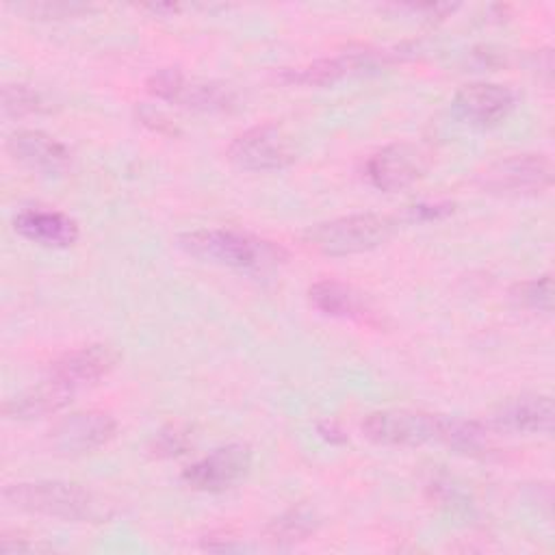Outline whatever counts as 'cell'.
<instances>
[{
    "instance_id": "1",
    "label": "cell",
    "mask_w": 555,
    "mask_h": 555,
    "mask_svg": "<svg viewBox=\"0 0 555 555\" xmlns=\"http://www.w3.org/2000/svg\"><path fill=\"white\" fill-rule=\"evenodd\" d=\"M178 245L199 260L249 273L273 271L286 258L284 249L273 245L271 241L230 228L184 232L178 236Z\"/></svg>"
},
{
    "instance_id": "2",
    "label": "cell",
    "mask_w": 555,
    "mask_h": 555,
    "mask_svg": "<svg viewBox=\"0 0 555 555\" xmlns=\"http://www.w3.org/2000/svg\"><path fill=\"white\" fill-rule=\"evenodd\" d=\"M2 499L11 507L72 522L106 516L102 501L91 490L72 481H20L7 486Z\"/></svg>"
},
{
    "instance_id": "3",
    "label": "cell",
    "mask_w": 555,
    "mask_h": 555,
    "mask_svg": "<svg viewBox=\"0 0 555 555\" xmlns=\"http://www.w3.org/2000/svg\"><path fill=\"white\" fill-rule=\"evenodd\" d=\"M395 219L377 212L347 215L312 225L304 241L325 256H351L379 247L395 234Z\"/></svg>"
},
{
    "instance_id": "4",
    "label": "cell",
    "mask_w": 555,
    "mask_h": 555,
    "mask_svg": "<svg viewBox=\"0 0 555 555\" xmlns=\"http://www.w3.org/2000/svg\"><path fill=\"white\" fill-rule=\"evenodd\" d=\"M451 421L440 414L410 410V408H388L371 412L362 421V434L384 447H421L427 442H444L451 431Z\"/></svg>"
},
{
    "instance_id": "5",
    "label": "cell",
    "mask_w": 555,
    "mask_h": 555,
    "mask_svg": "<svg viewBox=\"0 0 555 555\" xmlns=\"http://www.w3.org/2000/svg\"><path fill=\"white\" fill-rule=\"evenodd\" d=\"M147 91L160 100L193 111L217 113L236 106V93L228 85L215 80L186 78L178 69H160L152 74L147 80Z\"/></svg>"
},
{
    "instance_id": "6",
    "label": "cell",
    "mask_w": 555,
    "mask_h": 555,
    "mask_svg": "<svg viewBox=\"0 0 555 555\" xmlns=\"http://www.w3.org/2000/svg\"><path fill=\"white\" fill-rule=\"evenodd\" d=\"M228 156L245 171H280L295 160V147L282 128L262 124L241 132L230 143Z\"/></svg>"
},
{
    "instance_id": "7",
    "label": "cell",
    "mask_w": 555,
    "mask_h": 555,
    "mask_svg": "<svg viewBox=\"0 0 555 555\" xmlns=\"http://www.w3.org/2000/svg\"><path fill=\"white\" fill-rule=\"evenodd\" d=\"M251 464V449L243 442H230L184 468L182 481L199 492H223L241 483L249 475Z\"/></svg>"
},
{
    "instance_id": "8",
    "label": "cell",
    "mask_w": 555,
    "mask_h": 555,
    "mask_svg": "<svg viewBox=\"0 0 555 555\" xmlns=\"http://www.w3.org/2000/svg\"><path fill=\"white\" fill-rule=\"evenodd\" d=\"M553 182V163L544 154H514L488 165L479 184L490 193H538Z\"/></svg>"
},
{
    "instance_id": "9",
    "label": "cell",
    "mask_w": 555,
    "mask_h": 555,
    "mask_svg": "<svg viewBox=\"0 0 555 555\" xmlns=\"http://www.w3.org/2000/svg\"><path fill=\"white\" fill-rule=\"evenodd\" d=\"M425 154L412 143H392L369 156L364 173L379 191H401L425 173Z\"/></svg>"
},
{
    "instance_id": "10",
    "label": "cell",
    "mask_w": 555,
    "mask_h": 555,
    "mask_svg": "<svg viewBox=\"0 0 555 555\" xmlns=\"http://www.w3.org/2000/svg\"><path fill=\"white\" fill-rule=\"evenodd\" d=\"M115 431L117 423L113 416L98 410L76 412L52 429V447L65 455H85L106 447Z\"/></svg>"
},
{
    "instance_id": "11",
    "label": "cell",
    "mask_w": 555,
    "mask_h": 555,
    "mask_svg": "<svg viewBox=\"0 0 555 555\" xmlns=\"http://www.w3.org/2000/svg\"><path fill=\"white\" fill-rule=\"evenodd\" d=\"M516 106V95L509 87L499 82L464 85L453 102V113L473 126H494L503 121Z\"/></svg>"
},
{
    "instance_id": "12",
    "label": "cell",
    "mask_w": 555,
    "mask_h": 555,
    "mask_svg": "<svg viewBox=\"0 0 555 555\" xmlns=\"http://www.w3.org/2000/svg\"><path fill=\"white\" fill-rule=\"evenodd\" d=\"M117 362V349L104 343H93L65 351L61 358H56L50 366V377L76 390L82 384H93L108 375Z\"/></svg>"
},
{
    "instance_id": "13",
    "label": "cell",
    "mask_w": 555,
    "mask_h": 555,
    "mask_svg": "<svg viewBox=\"0 0 555 555\" xmlns=\"http://www.w3.org/2000/svg\"><path fill=\"white\" fill-rule=\"evenodd\" d=\"M13 228L20 236L43 245V247H69L78 241V223L54 208H39V206H30V208H22L15 217H13Z\"/></svg>"
},
{
    "instance_id": "14",
    "label": "cell",
    "mask_w": 555,
    "mask_h": 555,
    "mask_svg": "<svg viewBox=\"0 0 555 555\" xmlns=\"http://www.w3.org/2000/svg\"><path fill=\"white\" fill-rule=\"evenodd\" d=\"M9 154L37 171L59 173L69 165V150L43 130H15L7 139Z\"/></svg>"
},
{
    "instance_id": "15",
    "label": "cell",
    "mask_w": 555,
    "mask_h": 555,
    "mask_svg": "<svg viewBox=\"0 0 555 555\" xmlns=\"http://www.w3.org/2000/svg\"><path fill=\"white\" fill-rule=\"evenodd\" d=\"M492 427L512 434H551L553 401L546 395L516 397L494 412Z\"/></svg>"
},
{
    "instance_id": "16",
    "label": "cell",
    "mask_w": 555,
    "mask_h": 555,
    "mask_svg": "<svg viewBox=\"0 0 555 555\" xmlns=\"http://www.w3.org/2000/svg\"><path fill=\"white\" fill-rule=\"evenodd\" d=\"M377 63L379 59L373 52H345L332 59H319L304 67L284 69L282 80L295 82V85H327L345 76L373 69Z\"/></svg>"
},
{
    "instance_id": "17",
    "label": "cell",
    "mask_w": 555,
    "mask_h": 555,
    "mask_svg": "<svg viewBox=\"0 0 555 555\" xmlns=\"http://www.w3.org/2000/svg\"><path fill=\"white\" fill-rule=\"evenodd\" d=\"M72 397H74V388L48 377L46 382L7 399L2 405V414L15 421L41 418L46 414H54L63 410L67 403H72Z\"/></svg>"
},
{
    "instance_id": "18",
    "label": "cell",
    "mask_w": 555,
    "mask_h": 555,
    "mask_svg": "<svg viewBox=\"0 0 555 555\" xmlns=\"http://www.w3.org/2000/svg\"><path fill=\"white\" fill-rule=\"evenodd\" d=\"M308 299L312 308H317L321 314L338 317V319H358V321H371L373 312L364 297L353 291L349 284H343L338 280H319L308 288Z\"/></svg>"
},
{
    "instance_id": "19",
    "label": "cell",
    "mask_w": 555,
    "mask_h": 555,
    "mask_svg": "<svg viewBox=\"0 0 555 555\" xmlns=\"http://www.w3.org/2000/svg\"><path fill=\"white\" fill-rule=\"evenodd\" d=\"M314 512L308 507H291L275 520H271L267 533L273 542H297L314 531Z\"/></svg>"
},
{
    "instance_id": "20",
    "label": "cell",
    "mask_w": 555,
    "mask_h": 555,
    "mask_svg": "<svg viewBox=\"0 0 555 555\" xmlns=\"http://www.w3.org/2000/svg\"><path fill=\"white\" fill-rule=\"evenodd\" d=\"M46 108V102L39 91L30 89L28 85H4L2 87V111L7 117H24Z\"/></svg>"
},
{
    "instance_id": "21",
    "label": "cell",
    "mask_w": 555,
    "mask_h": 555,
    "mask_svg": "<svg viewBox=\"0 0 555 555\" xmlns=\"http://www.w3.org/2000/svg\"><path fill=\"white\" fill-rule=\"evenodd\" d=\"M512 297L529 310H538V312L548 314L553 310V280H551V275H540V278H533V280H525V282L514 286Z\"/></svg>"
},
{
    "instance_id": "22",
    "label": "cell",
    "mask_w": 555,
    "mask_h": 555,
    "mask_svg": "<svg viewBox=\"0 0 555 555\" xmlns=\"http://www.w3.org/2000/svg\"><path fill=\"white\" fill-rule=\"evenodd\" d=\"M13 9L37 20H65V17H78L82 13H89L93 7L82 2H28V4H15Z\"/></svg>"
},
{
    "instance_id": "23",
    "label": "cell",
    "mask_w": 555,
    "mask_h": 555,
    "mask_svg": "<svg viewBox=\"0 0 555 555\" xmlns=\"http://www.w3.org/2000/svg\"><path fill=\"white\" fill-rule=\"evenodd\" d=\"M193 442V434L186 425H169L160 429L152 442V451L158 457H173L184 453Z\"/></svg>"
},
{
    "instance_id": "24",
    "label": "cell",
    "mask_w": 555,
    "mask_h": 555,
    "mask_svg": "<svg viewBox=\"0 0 555 555\" xmlns=\"http://www.w3.org/2000/svg\"><path fill=\"white\" fill-rule=\"evenodd\" d=\"M453 210V204H416L410 208V219L412 221H429V219H440L447 217Z\"/></svg>"
}]
</instances>
